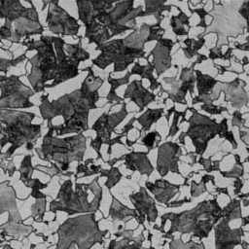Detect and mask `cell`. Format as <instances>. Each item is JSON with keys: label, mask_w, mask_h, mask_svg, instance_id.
Instances as JSON below:
<instances>
[{"label": "cell", "mask_w": 249, "mask_h": 249, "mask_svg": "<svg viewBox=\"0 0 249 249\" xmlns=\"http://www.w3.org/2000/svg\"><path fill=\"white\" fill-rule=\"evenodd\" d=\"M25 52L36 51L28 58L31 64L27 80L34 92L53 88L79 75V64L89 58L82 47V37L76 44H67L58 36H41L40 39H26L20 43Z\"/></svg>", "instance_id": "obj_1"}, {"label": "cell", "mask_w": 249, "mask_h": 249, "mask_svg": "<svg viewBox=\"0 0 249 249\" xmlns=\"http://www.w3.org/2000/svg\"><path fill=\"white\" fill-rule=\"evenodd\" d=\"M85 70L88 71V75L79 89L53 101L49 100L48 93L41 95L39 112L43 121H47V126L53 125V118L61 116L63 119L61 124L53 125V133L57 137L68 133L79 134L88 130L89 113L91 109L97 108L98 89L103 84V80L94 76L91 67Z\"/></svg>", "instance_id": "obj_2"}, {"label": "cell", "mask_w": 249, "mask_h": 249, "mask_svg": "<svg viewBox=\"0 0 249 249\" xmlns=\"http://www.w3.org/2000/svg\"><path fill=\"white\" fill-rule=\"evenodd\" d=\"M31 159H32V156H31L30 154L24 156L23 160H21L20 166H19V168H18L19 179H20V181H21L26 187H28V185L30 184L31 180L33 179V178H32V174H33V171L35 170V169H34V166L32 165Z\"/></svg>", "instance_id": "obj_19"}, {"label": "cell", "mask_w": 249, "mask_h": 249, "mask_svg": "<svg viewBox=\"0 0 249 249\" xmlns=\"http://www.w3.org/2000/svg\"><path fill=\"white\" fill-rule=\"evenodd\" d=\"M100 176H106L107 181L105 182V185L108 189H111L122 177V174L119 172L118 168L112 167L110 170H101Z\"/></svg>", "instance_id": "obj_25"}, {"label": "cell", "mask_w": 249, "mask_h": 249, "mask_svg": "<svg viewBox=\"0 0 249 249\" xmlns=\"http://www.w3.org/2000/svg\"><path fill=\"white\" fill-rule=\"evenodd\" d=\"M238 13L246 19H249V2H246L243 4V6L241 7V9L238 11Z\"/></svg>", "instance_id": "obj_31"}, {"label": "cell", "mask_w": 249, "mask_h": 249, "mask_svg": "<svg viewBox=\"0 0 249 249\" xmlns=\"http://www.w3.org/2000/svg\"><path fill=\"white\" fill-rule=\"evenodd\" d=\"M25 58H26V52H24L22 54H20L17 58L5 59V58L0 57V72H3L4 74H6L10 67L17 66L18 64L22 62Z\"/></svg>", "instance_id": "obj_26"}, {"label": "cell", "mask_w": 249, "mask_h": 249, "mask_svg": "<svg viewBox=\"0 0 249 249\" xmlns=\"http://www.w3.org/2000/svg\"><path fill=\"white\" fill-rule=\"evenodd\" d=\"M190 124L191 125L187 134L193 139L196 154L201 155L207 146V142L219 133V125L215 121L198 113H195L192 119H190Z\"/></svg>", "instance_id": "obj_12"}, {"label": "cell", "mask_w": 249, "mask_h": 249, "mask_svg": "<svg viewBox=\"0 0 249 249\" xmlns=\"http://www.w3.org/2000/svg\"><path fill=\"white\" fill-rule=\"evenodd\" d=\"M48 186V183H42L39 179L37 178H33L30 182V184L28 185L27 188H31V193L29 194V196H32L36 199H44L47 198L46 195L43 194L41 192L42 189L46 188Z\"/></svg>", "instance_id": "obj_24"}, {"label": "cell", "mask_w": 249, "mask_h": 249, "mask_svg": "<svg viewBox=\"0 0 249 249\" xmlns=\"http://www.w3.org/2000/svg\"><path fill=\"white\" fill-rule=\"evenodd\" d=\"M16 199L17 194L10 181L0 183V238L6 235L26 237L35 231L32 226L23 224Z\"/></svg>", "instance_id": "obj_8"}, {"label": "cell", "mask_w": 249, "mask_h": 249, "mask_svg": "<svg viewBox=\"0 0 249 249\" xmlns=\"http://www.w3.org/2000/svg\"><path fill=\"white\" fill-rule=\"evenodd\" d=\"M126 167L132 170H139L142 174L149 175L153 171V166L151 165L147 154L144 153H131L125 156Z\"/></svg>", "instance_id": "obj_17"}, {"label": "cell", "mask_w": 249, "mask_h": 249, "mask_svg": "<svg viewBox=\"0 0 249 249\" xmlns=\"http://www.w3.org/2000/svg\"><path fill=\"white\" fill-rule=\"evenodd\" d=\"M0 168L6 173L8 174V176H13L14 173L16 172V166L14 164V160L13 158L7 160H0Z\"/></svg>", "instance_id": "obj_27"}, {"label": "cell", "mask_w": 249, "mask_h": 249, "mask_svg": "<svg viewBox=\"0 0 249 249\" xmlns=\"http://www.w3.org/2000/svg\"><path fill=\"white\" fill-rule=\"evenodd\" d=\"M47 200L44 199H36L35 202L31 206V217L36 222H43L44 214L46 212Z\"/></svg>", "instance_id": "obj_23"}, {"label": "cell", "mask_w": 249, "mask_h": 249, "mask_svg": "<svg viewBox=\"0 0 249 249\" xmlns=\"http://www.w3.org/2000/svg\"><path fill=\"white\" fill-rule=\"evenodd\" d=\"M35 114L20 110L0 109V160L13 158L24 147L31 151L41 136V124H32Z\"/></svg>", "instance_id": "obj_3"}, {"label": "cell", "mask_w": 249, "mask_h": 249, "mask_svg": "<svg viewBox=\"0 0 249 249\" xmlns=\"http://www.w3.org/2000/svg\"><path fill=\"white\" fill-rule=\"evenodd\" d=\"M162 109H157V110H148L144 115H142L140 118L137 119V121L142 124V128L144 130H147L150 128L151 124L155 123L157 120H159L162 114Z\"/></svg>", "instance_id": "obj_22"}, {"label": "cell", "mask_w": 249, "mask_h": 249, "mask_svg": "<svg viewBox=\"0 0 249 249\" xmlns=\"http://www.w3.org/2000/svg\"><path fill=\"white\" fill-rule=\"evenodd\" d=\"M152 72H153V66L151 64H148L146 66H141L138 62L136 63V65L132 68L131 72H130V75L132 74H138L140 75L142 78H147L150 80V84H151V89H155L157 88H159V86H160L157 80L153 77L152 75Z\"/></svg>", "instance_id": "obj_21"}, {"label": "cell", "mask_w": 249, "mask_h": 249, "mask_svg": "<svg viewBox=\"0 0 249 249\" xmlns=\"http://www.w3.org/2000/svg\"><path fill=\"white\" fill-rule=\"evenodd\" d=\"M102 190L95 178L89 184H78L73 187L71 179H66L60 186L57 196L50 202V211H62L68 215L94 213L100 204L99 200H89L90 194Z\"/></svg>", "instance_id": "obj_6"}, {"label": "cell", "mask_w": 249, "mask_h": 249, "mask_svg": "<svg viewBox=\"0 0 249 249\" xmlns=\"http://www.w3.org/2000/svg\"><path fill=\"white\" fill-rule=\"evenodd\" d=\"M31 88L20 81L17 75H0V109H23L33 107L30 97L34 95Z\"/></svg>", "instance_id": "obj_10"}, {"label": "cell", "mask_w": 249, "mask_h": 249, "mask_svg": "<svg viewBox=\"0 0 249 249\" xmlns=\"http://www.w3.org/2000/svg\"><path fill=\"white\" fill-rule=\"evenodd\" d=\"M179 152V146L172 142L164 143L159 148L158 170L161 176H164L168 172V170L179 173L177 167Z\"/></svg>", "instance_id": "obj_14"}, {"label": "cell", "mask_w": 249, "mask_h": 249, "mask_svg": "<svg viewBox=\"0 0 249 249\" xmlns=\"http://www.w3.org/2000/svg\"><path fill=\"white\" fill-rule=\"evenodd\" d=\"M172 46L173 42L171 40L161 39L157 44L156 48L151 52L150 55H153L154 57V66L158 72V75L163 73L171 65V57L169 55V52Z\"/></svg>", "instance_id": "obj_15"}, {"label": "cell", "mask_w": 249, "mask_h": 249, "mask_svg": "<svg viewBox=\"0 0 249 249\" xmlns=\"http://www.w3.org/2000/svg\"><path fill=\"white\" fill-rule=\"evenodd\" d=\"M129 76H130V73H127L124 78H121V79H113L109 76L108 78V82L109 84L111 85V89L110 91H115V89L119 87V86H122L124 84H126L129 80Z\"/></svg>", "instance_id": "obj_28"}, {"label": "cell", "mask_w": 249, "mask_h": 249, "mask_svg": "<svg viewBox=\"0 0 249 249\" xmlns=\"http://www.w3.org/2000/svg\"><path fill=\"white\" fill-rule=\"evenodd\" d=\"M106 231L98 229L94 213L84 214L66 219L57 229L58 240L55 249H90L95 242H101Z\"/></svg>", "instance_id": "obj_7"}, {"label": "cell", "mask_w": 249, "mask_h": 249, "mask_svg": "<svg viewBox=\"0 0 249 249\" xmlns=\"http://www.w3.org/2000/svg\"><path fill=\"white\" fill-rule=\"evenodd\" d=\"M243 122V119L241 118V115L239 112H235L233 114V121H232V125H240V123Z\"/></svg>", "instance_id": "obj_32"}, {"label": "cell", "mask_w": 249, "mask_h": 249, "mask_svg": "<svg viewBox=\"0 0 249 249\" xmlns=\"http://www.w3.org/2000/svg\"><path fill=\"white\" fill-rule=\"evenodd\" d=\"M171 26L176 35H187L190 28L189 17H187L183 12H180L177 17H173L171 18Z\"/></svg>", "instance_id": "obj_20"}, {"label": "cell", "mask_w": 249, "mask_h": 249, "mask_svg": "<svg viewBox=\"0 0 249 249\" xmlns=\"http://www.w3.org/2000/svg\"><path fill=\"white\" fill-rule=\"evenodd\" d=\"M127 112L125 110V105L121 111L109 115L108 113L102 114L99 119L92 125V130L96 132V137L91 140L90 146L95 150L98 154V158H101L100 148L102 144H110L111 141V133L114 128L125 118Z\"/></svg>", "instance_id": "obj_13"}, {"label": "cell", "mask_w": 249, "mask_h": 249, "mask_svg": "<svg viewBox=\"0 0 249 249\" xmlns=\"http://www.w3.org/2000/svg\"><path fill=\"white\" fill-rule=\"evenodd\" d=\"M87 148V137L83 133L74 134L65 138L53 135V125L48 127L40 147L35 148L38 158L51 163L60 176H71L73 172H67L70 163L81 162Z\"/></svg>", "instance_id": "obj_4"}, {"label": "cell", "mask_w": 249, "mask_h": 249, "mask_svg": "<svg viewBox=\"0 0 249 249\" xmlns=\"http://www.w3.org/2000/svg\"><path fill=\"white\" fill-rule=\"evenodd\" d=\"M124 97L133 100L139 106L140 110H143L145 106L154 101L155 94L146 90L142 87L141 81H133L125 89Z\"/></svg>", "instance_id": "obj_16"}, {"label": "cell", "mask_w": 249, "mask_h": 249, "mask_svg": "<svg viewBox=\"0 0 249 249\" xmlns=\"http://www.w3.org/2000/svg\"><path fill=\"white\" fill-rule=\"evenodd\" d=\"M48 15L46 23L49 30L54 35L75 36L78 34L80 24L78 19L68 14L58 1H47Z\"/></svg>", "instance_id": "obj_11"}, {"label": "cell", "mask_w": 249, "mask_h": 249, "mask_svg": "<svg viewBox=\"0 0 249 249\" xmlns=\"http://www.w3.org/2000/svg\"><path fill=\"white\" fill-rule=\"evenodd\" d=\"M28 3L29 7H25L18 0L0 1V18L5 19L0 26V39L20 44L30 36L44 32L35 5L31 1Z\"/></svg>", "instance_id": "obj_5"}, {"label": "cell", "mask_w": 249, "mask_h": 249, "mask_svg": "<svg viewBox=\"0 0 249 249\" xmlns=\"http://www.w3.org/2000/svg\"><path fill=\"white\" fill-rule=\"evenodd\" d=\"M201 108L210 114H220L222 111H225V108L213 106L212 104H204Z\"/></svg>", "instance_id": "obj_30"}, {"label": "cell", "mask_w": 249, "mask_h": 249, "mask_svg": "<svg viewBox=\"0 0 249 249\" xmlns=\"http://www.w3.org/2000/svg\"><path fill=\"white\" fill-rule=\"evenodd\" d=\"M157 136H160L159 133L157 131H153V132H150L148 133L143 139H142V143L148 148V150H152L154 149V146H155V143H156V137Z\"/></svg>", "instance_id": "obj_29"}, {"label": "cell", "mask_w": 249, "mask_h": 249, "mask_svg": "<svg viewBox=\"0 0 249 249\" xmlns=\"http://www.w3.org/2000/svg\"><path fill=\"white\" fill-rule=\"evenodd\" d=\"M196 75H197V90L199 92V96H197L193 100V104L204 101L205 95H207L206 101H209L208 96H210V92L217 83L215 79L211 78L210 76L203 75L199 71H196Z\"/></svg>", "instance_id": "obj_18"}, {"label": "cell", "mask_w": 249, "mask_h": 249, "mask_svg": "<svg viewBox=\"0 0 249 249\" xmlns=\"http://www.w3.org/2000/svg\"><path fill=\"white\" fill-rule=\"evenodd\" d=\"M95 50L101 53L92 60V64L100 69H105L109 64L114 63V72L124 71L135 57H144L143 49H136L127 46L124 40H114L97 46Z\"/></svg>", "instance_id": "obj_9"}, {"label": "cell", "mask_w": 249, "mask_h": 249, "mask_svg": "<svg viewBox=\"0 0 249 249\" xmlns=\"http://www.w3.org/2000/svg\"><path fill=\"white\" fill-rule=\"evenodd\" d=\"M3 249H14V248H12L10 245H8V244H7V245H5V246H4V248H3Z\"/></svg>", "instance_id": "obj_33"}]
</instances>
